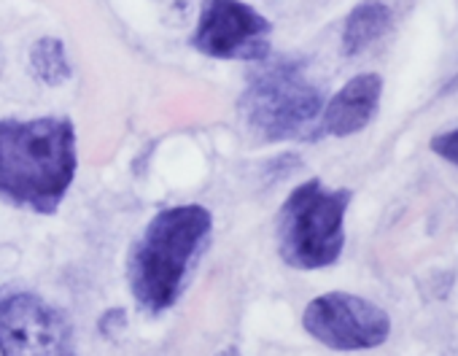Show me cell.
Wrapping results in <instances>:
<instances>
[{"label":"cell","mask_w":458,"mask_h":356,"mask_svg":"<svg viewBox=\"0 0 458 356\" xmlns=\"http://www.w3.org/2000/svg\"><path fill=\"white\" fill-rule=\"evenodd\" d=\"M273 25L257 9L241 0H205L191 47L216 60H251L270 57Z\"/></svg>","instance_id":"cell-6"},{"label":"cell","mask_w":458,"mask_h":356,"mask_svg":"<svg viewBox=\"0 0 458 356\" xmlns=\"http://www.w3.org/2000/svg\"><path fill=\"white\" fill-rule=\"evenodd\" d=\"M241 116L265 140L305 138L324 111V92L308 76L302 60H259L241 95Z\"/></svg>","instance_id":"cell-3"},{"label":"cell","mask_w":458,"mask_h":356,"mask_svg":"<svg viewBox=\"0 0 458 356\" xmlns=\"http://www.w3.org/2000/svg\"><path fill=\"white\" fill-rule=\"evenodd\" d=\"M30 71L47 87H60L71 79V63L60 38H38L30 49Z\"/></svg>","instance_id":"cell-10"},{"label":"cell","mask_w":458,"mask_h":356,"mask_svg":"<svg viewBox=\"0 0 458 356\" xmlns=\"http://www.w3.org/2000/svg\"><path fill=\"white\" fill-rule=\"evenodd\" d=\"M0 353L6 356H60L73 353L68 318L36 294H9L0 300Z\"/></svg>","instance_id":"cell-7"},{"label":"cell","mask_w":458,"mask_h":356,"mask_svg":"<svg viewBox=\"0 0 458 356\" xmlns=\"http://www.w3.org/2000/svg\"><path fill=\"white\" fill-rule=\"evenodd\" d=\"M391 9L380 0H364L359 4L348 20H345V28H343V52L348 57H356L361 55L364 49H369L377 38H383L388 30H391Z\"/></svg>","instance_id":"cell-9"},{"label":"cell","mask_w":458,"mask_h":356,"mask_svg":"<svg viewBox=\"0 0 458 356\" xmlns=\"http://www.w3.org/2000/svg\"><path fill=\"white\" fill-rule=\"evenodd\" d=\"M431 151H434L437 157H442L445 162H450V165L458 167V127L434 135V138H431Z\"/></svg>","instance_id":"cell-11"},{"label":"cell","mask_w":458,"mask_h":356,"mask_svg":"<svg viewBox=\"0 0 458 356\" xmlns=\"http://www.w3.org/2000/svg\"><path fill=\"white\" fill-rule=\"evenodd\" d=\"M351 190H327L318 178L300 184L278 214V254L294 270H321L345 249Z\"/></svg>","instance_id":"cell-4"},{"label":"cell","mask_w":458,"mask_h":356,"mask_svg":"<svg viewBox=\"0 0 458 356\" xmlns=\"http://www.w3.org/2000/svg\"><path fill=\"white\" fill-rule=\"evenodd\" d=\"M210 230L213 216L202 206H175L151 216L127 259L130 292L140 310L157 316L175 305Z\"/></svg>","instance_id":"cell-2"},{"label":"cell","mask_w":458,"mask_h":356,"mask_svg":"<svg viewBox=\"0 0 458 356\" xmlns=\"http://www.w3.org/2000/svg\"><path fill=\"white\" fill-rule=\"evenodd\" d=\"M76 127L68 116L0 119V200L55 214L76 178Z\"/></svg>","instance_id":"cell-1"},{"label":"cell","mask_w":458,"mask_h":356,"mask_svg":"<svg viewBox=\"0 0 458 356\" xmlns=\"http://www.w3.org/2000/svg\"><path fill=\"white\" fill-rule=\"evenodd\" d=\"M383 95V79L377 73L353 76L321 111L316 135H337L348 138L361 132L377 114Z\"/></svg>","instance_id":"cell-8"},{"label":"cell","mask_w":458,"mask_h":356,"mask_svg":"<svg viewBox=\"0 0 458 356\" xmlns=\"http://www.w3.org/2000/svg\"><path fill=\"white\" fill-rule=\"evenodd\" d=\"M302 326L332 351H369L383 345L391 335L388 313L348 292H329L310 300L302 313Z\"/></svg>","instance_id":"cell-5"}]
</instances>
